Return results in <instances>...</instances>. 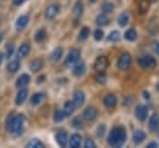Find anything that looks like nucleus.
I'll return each mask as SVG.
<instances>
[{
  "instance_id": "1",
  "label": "nucleus",
  "mask_w": 159,
  "mask_h": 148,
  "mask_svg": "<svg viewBox=\"0 0 159 148\" xmlns=\"http://www.w3.org/2000/svg\"><path fill=\"white\" fill-rule=\"evenodd\" d=\"M125 129L123 127H114L108 134V144L112 147H120L125 142Z\"/></svg>"
},
{
  "instance_id": "2",
  "label": "nucleus",
  "mask_w": 159,
  "mask_h": 148,
  "mask_svg": "<svg viewBox=\"0 0 159 148\" xmlns=\"http://www.w3.org/2000/svg\"><path fill=\"white\" fill-rule=\"evenodd\" d=\"M24 128V116H12L6 119V129L14 134H20Z\"/></svg>"
},
{
  "instance_id": "3",
  "label": "nucleus",
  "mask_w": 159,
  "mask_h": 148,
  "mask_svg": "<svg viewBox=\"0 0 159 148\" xmlns=\"http://www.w3.org/2000/svg\"><path fill=\"white\" fill-rule=\"evenodd\" d=\"M130 63H132V57H130V55H129V53H123V55L119 57V60H118V62H117V66H118V68H120V70H127V68L130 66Z\"/></svg>"
},
{
  "instance_id": "4",
  "label": "nucleus",
  "mask_w": 159,
  "mask_h": 148,
  "mask_svg": "<svg viewBox=\"0 0 159 148\" xmlns=\"http://www.w3.org/2000/svg\"><path fill=\"white\" fill-rule=\"evenodd\" d=\"M138 62H139L140 67H143V68H153L155 66V60L152 56H148V55L142 56Z\"/></svg>"
},
{
  "instance_id": "5",
  "label": "nucleus",
  "mask_w": 159,
  "mask_h": 148,
  "mask_svg": "<svg viewBox=\"0 0 159 148\" xmlns=\"http://www.w3.org/2000/svg\"><path fill=\"white\" fill-rule=\"evenodd\" d=\"M80 60V51L78 50H72L67 57H66V61H65V65L66 66H73L76 62H78Z\"/></svg>"
},
{
  "instance_id": "6",
  "label": "nucleus",
  "mask_w": 159,
  "mask_h": 148,
  "mask_svg": "<svg viewBox=\"0 0 159 148\" xmlns=\"http://www.w3.org/2000/svg\"><path fill=\"white\" fill-rule=\"evenodd\" d=\"M58 10H60V6H58L57 4H51V5H48L47 9H46V11H45V17H46L47 20H52V19L57 15Z\"/></svg>"
},
{
  "instance_id": "7",
  "label": "nucleus",
  "mask_w": 159,
  "mask_h": 148,
  "mask_svg": "<svg viewBox=\"0 0 159 148\" xmlns=\"http://www.w3.org/2000/svg\"><path fill=\"white\" fill-rule=\"evenodd\" d=\"M107 66H108V60L104 56H99L96 60V62H94V67H96V70L98 72H104V70L107 68Z\"/></svg>"
},
{
  "instance_id": "8",
  "label": "nucleus",
  "mask_w": 159,
  "mask_h": 148,
  "mask_svg": "<svg viewBox=\"0 0 159 148\" xmlns=\"http://www.w3.org/2000/svg\"><path fill=\"white\" fill-rule=\"evenodd\" d=\"M84 99H86V96H84L83 91L78 90L73 93V103H75L76 107H81L84 103Z\"/></svg>"
},
{
  "instance_id": "9",
  "label": "nucleus",
  "mask_w": 159,
  "mask_h": 148,
  "mask_svg": "<svg viewBox=\"0 0 159 148\" xmlns=\"http://www.w3.org/2000/svg\"><path fill=\"white\" fill-rule=\"evenodd\" d=\"M97 114H98V112H97V109L94 107H87L83 111V117H84L86 121H93V119H96Z\"/></svg>"
},
{
  "instance_id": "10",
  "label": "nucleus",
  "mask_w": 159,
  "mask_h": 148,
  "mask_svg": "<svg viewBox=\"0 0 159 148\" xmlns=\"http://www.w3.org/2000/svg\"><path fill=\"white\" fill-rule=\"evenodd\" d=\"M67 141H68V137H67V133H66L65 131H58V132L56 133V142L58 143V146L66 147Z\"/></svg>"
},
{
  "instance_id": "11",
  "label": "nucleus",
  "mask_w": 159,
  "mask_h": 148,
  "mask_svg": "<svg viewBox=\"0 0 159 148\" xmlns=\"http://www.w3.org/2000/svg\"><path fill=\"white\" fill-rule=\"evenodd\" d=\"M148 116V108L145 106H138L135 108V117L139 119V121H144Z\"/></svg>"
},
{
  "instance_id": "12",
  "label": "nucleus",
  "mask_w": 159,
  "mask_h": 148,
  "mask_svg": "<svg viewBox=\"0 0 159 148\" xmlns=\"http://www.w3.org/2000/svg\"><path fill=\"white\" fill-rule=\"evenodd\" d=\"M29 82H30V77H29V75L24 73V75H21V76L16 80V86H17L19 88H25V87L29 85Z\"/></svg>"
},
{
  "instance_id": "13",
  "label": "nucleus",
  "mask_w": 159,
  "mask_h": 148,
  "mask_svg": "<svg viewBox=\"0 0 159 148\" xmlns=\"http://www.w3.org/2000/svg\"><path fill=\"white\" fill-rule=\"evenodd\" d=\"M103 103H104L106 107L113 108V107L116 106V103H117V98H116L114 95H107V96L104 97V99H103Z\"/></svg>"
},
{
  "instance_id": "14",
  "label": "nucleus",
  "mask_w": 159,
  "mask_h": 148,
  "mask_svg": "<svg viewBox=\"0 0 159 148\" xmlns=\"http://www.w3.org/2000/svg\"><path fill=\"white\" fill-rule=\"evenodd\" d=\"M30 52V45L29 44H22L20 47H19V51H17V57L19 58H24L29 55Z\"/></svg>"
},
{
  "instance_id": "15",
  "label": "nucleus",
  "mask_w": 159,
  "mask_h": 148,
  "mask_svg": "<svg viewBox=\"0 0 159 148\" xmlns=\"http://www.w3.org/2000/svg\"><path fill=\"white\" fill-rule=\"evenodd\" d=\"M26 97H27V91H26L25 88H20L19 92H17V95H16V99H15L16 104H21V103H24L25 99H26Z\"/></svg>"
},
{
  "instance_id": "16",
  "label": "nucleus",
  "mask_w": 159,
  "mask_h": 148,
  "mask_svg": "<svg viewBox=\"0 0 159 148\" xmlns=\"http://www.w3.org/2000/svg\"><path fill=\"white\" fill-rule=\"evenodd\" d=\"M84 71H86V66H84V63L83 62H76L75 63V67H73V75H76V76H82L83 73H84Z\"/></svg>"
},
{
  "instance_id": "17",
  "label": "nucleus",
  "mask_w": 159,
  "mask_h": 148,
  "mask_svg": "<svg viewBox=\"0 0 159 148\" xmlns=\"http://www.w3.org/2000/svg\"><path fill=\"white\" fill-rule=\"evenodd\" d=\"M145 139V133L143 131H135L133 134V142L134 144H140Z\"/></svg>"
},
{
  "instance_id": "18",
  "label": "nucleus",
  "mask_w": 159,
  "mask_h": 148,
  "mask_svg": "<svg viewBox=\"0 0 159 148\" xmlns=\"http://www.w3.org/2000/svg\"><path fill=\"white\" fill-rule=\"evenodd\" d=\"M81 142H82V138H81L80 134H73L70 138V146H71V148H78V147H81Z\"/></svg>"
},
{
  "instance_id": "19",
  "label": "nucleus",
  "mask_w": 159,
  "mask_h": 148,
  "mask_svg": "<svg viewBox=\"0 0 159 148\" xmlns=\"http://www.w3.org/2000/svg\"><path fill=\"white\" fill-rule=\"evenodd\" d=\"M149 127L152 131H158L159 128V116L158 114H153L149 119Z\"/></svg>"
},
{
  "instance_id": "20",
  "label": "nucleus",
  "mask_w": 159,
  "mask_h": 148,
  "mask_svg": "<svg viewBox=\"0 0 159 148\" xmlns=\"http://www.w3.org/2000/svg\"><path fill=\"white\" fill-rule=\"evenodd\" d=\"M27 22H29V17H27L26 15L20 16V17L16 20V29H17V30H22V29L27 25Z\"/></svg>"
},
{
  "instance_id": "21",
  "label": "nucleus",
  "mask_w": 159,
  "mask_h": 148,
  "mask_svg": "<svg viewBox=\"0 0 159 148\" xmlns=\"http://www.w3.org/2000/svg\"><path fill=\"white\" fill-rule=\"evenodd\" d=\"M62 52H63V50H62V47H56L53 51H52V53H51V61L52 62H56V61H58L60 58H61V56H62Z\"/></svg>"
},
{
  "instance_id": "22",
  "label": "nucleus",
  "mask_w": 159,
  "mask_h": 148,
  "mask_svg": "<svg viewBox=\"0 0 159 148\" xmlns=\"http://www.w3.org/2000/svg\"><path fill=\"white\" fill-rule=\"evenodd\" d=\"M75 108H76L75 103L68 101V102H66V103H65V108H63V112H65V114H66V116H71V114L73 113Z\"/></svg>"
},
{
  "instance_id": "23",
  "label": "nucleus",
  "mask_w": 159,
  "mask_h": 148,
  "mask_svg": "<svg viewBox=\"0 0 159 148\" xmlns=\"http://www.w3.org/2000/svg\"><path fill=\"white\" fill-rule=\"evenodd\" d=\"M82 11H83V4H82V1H77L75 4V7H73V15L76 17H80Z\"/></svg>"
},
{
  "instance_id": "24",
  "label": "nucleus",
  "mask_w": 159,
  "mask_h": 148,
  "mask_svg": "<svg viewBox=\"0 0 159 148\" xmlns=\"http://www.w3.org/2000/svg\"><path fill=\"white\" fill-rule=\"evenodd\" d=\"M128 21H129V15H128V12H122V14L118 16V24H119L120 26H125V25L128 24Z\"/></svg>"
},
{
  "instance_id": "25",
  "label": "nucleus",
  "mask_w": 159,
  "mask_h": 148,
  "mask_svg": "<svg viewBox=\"0 0 159 148\" xmlns=\"http://www.w3.org/2000/svg\"><path fill=\"white\" fill-rule=\"evenodd\" d=\"M42 67V60H34L32 62H31V65H30V70L32 71V72H37L40 68Z\"/></svg>"
},
{
  "instance_id": "26",
  "label": "nucleus",
  "mask_w": 159,
  "mask_h": 148,
  "mask_svg": "<svg viewBox=\"0 0 159 148\" xmlns=\"http://www.w3.org/2000/svg\"><path fill=\"white\" fill-rule=\"evenodd\" d=\"M96 22L98 24V26H104V25H107V24L109 22V19H108V16H107V15L102 14V15H98V16H97Z\"/></svg>"
},
{
  "instance_id": "27",
  "label": "nucleus",
  "mask_w": 159,
  "mask_h": 148,
  "mask_svg": "<svg viewBox=\"0 0 159 148\" xmlns=\"http://www.w3.org/2000/svg\"><path fill=\"white\" fill-rule=\"evenodd\" d=\"M19 68H20V62H19L17 60H15V61H11V62L7 65V71H9V72H11V73L16 72Z\"/></svg>"
},
{
  "instance_id": "28",
  "label": "nucleus",
  "mask_w": 159,
  "mask_h": 148,
  "mask_svg": "<svg viewBox=\"0 0 159 148\" xmlns=\"http://www.w3.org/2000/svg\"><path fill=\"white\" fill-rule=\"evenodd\" d=\"M124 36H125V39L128 41H134L137 39V31L134 29H129L128 31H125V35Z\"/></svg>"
},
{
  "instance_id": "29",
  "label": "nucleus",
  "mask_w": 159,
  "mask_h": 148,
  "mask_svg": "<svg viewBox=\"0 0 159 148\" xmlns=\"http://www.w3.org/2000/svg\"><path fill=\"white\" fill-rule=\"evenodd\" d=\"M88 35H89V29L88 27H82L81 31H80V34H78V40L84 41L88 37Z\"/></svg>"
},
{
  "instance_id": "30",
  "label": "nucleus",
  "mask_w": 159,
  "mask_h": 148,
  "mask_svg": "<svg viewBox=\"0 0 159 148\" xmlns=\"http://www.w3.org/2000/svg\"><path fill=\"white\" fill-rule=\"evenodd\" d=\"M27 147H29V148H42L43 144H42V142H40L39 139H31V141L27 142Z\"/></svg>"
},
{
  "instance_id": "31",
  "label": "nucleus",
  "mask_w": 159,
  "mask_h": 148,
  "mask_svg": "<svg viewBox=\"0 0 159 148\" xmlns=\"http://www.w3.org/2000/svg\"><path fill=\"white\" fill-rule=\"evenodd\" d=\"M45 39H46V31H45L43 29L39 30V31L36 32V35H35V40H36L37 42H42Z\"/></svg>"
},
{
  "instance_id": "32",
  "label": "nucleus",
  "mask_w": 159,
  "mask_h": 148,
  "mask_svg": "<svg viewBox=\"0 0 159 148\" xmlns=\"http://www.w3.org/2000/svg\"><path fill=\"white\" fill-rule=\"evenodd\" d=\"M43 97H45L43 93H35V95L31 97V103H32V104H39V103L43 99Z\"/></svg>"
},
{
  "instance_id": "33",
  "label": "nucleus",
  "mask_w": 159,
  "mask_h": 148,
  "mask_svg": "<svg viewBox=\"0 0 159 148\" xmlns=\"http://www.w3.org/2000/svg\"><path fill=\"white\" fill-rule=\"evenodd\" d=\"M65 117H66V114H65L63 111H56L55 114H53V119H55V122H62V121L65 119Z\"/></svg>"
},
{
  "instance_id": "34",
  "label": "nucleus",
  "mask_w": 159,
  "mask_h": 148,
  "mask_svg": "<svg viewBox=\"0 0 159 148\" xmlns=\"http://www.w3.org/2000/svg\"><path fill=\"white\" fill-rule=\"evenodd\" d=\"M113 4L112 2H104L103 5H102V10L104 11V12H112L113 11Z\"/></svg>"
},
{
  "instance_id": "35",
  "label": "nucleus",
  "mask_w": 159,
  "mask_h": 148,
  "mask_svg": "<svg viewBox=\"0 0 159 148\" xmlns=\"http://www.w3.org/2000/svg\"><path fill=\"white\" fill-rule=\"evenodd\" d=\"M119 32L118 31H112L109 35H108V41H118L119 40Z\"/></svg>"
},
{
  "instance_id": "36",
  "label": "nucleus",
  "mask_w": 159,
  "mask_h": 148,
  "mask_svg": "<svg viewBox=\"0 0 159 148\" xmlns=\"http://www.w3.org/2000/svg\"><path fill=\"white\" fill-rule=\"evenodd\" d=\"M148 5H149L148 0H143V1L140 2V5H139V11H140L142 14H144V12L148 10Z\"/></svg>"
},
{
  "instance_id": "37",
  "label": "nucleus",
  "mask_w": 159,
  "mask_h": 148,
  "mask_svg": "<svg viewBox=\"0 0 159 148\" xmlns=\"http://www.w3.org/2000/svg\"><path fill=\"white\" fill-rule=\"evenodd\" d=\"M103 36H104V34H103V31H102L101 29H97V30L94 31V39H96L97 41H101V40L103 39Z\"/></svg>"
},
{
  "instance_id": "38",
  "label": "nucleus",
  "mask_w": 159,
  "mask_h": 148,
  "mask_svg": "<svg viewBox=\"0 0 159 148\" xmlns=\"http://www.w3.org/2000/svg\"><path fill=\"white\" fill-rule=\"evenodd\" d=\"M72 126H73L75 128H82V127H83L82 119H81V118H75V119L72 121Z\"/></svg>"
},
{
  "instance_id": "39",
  "label": "nucleus",
  "mask_w": 159,
  "mask_h": 148,
  "mask_svg": "<svg viewBox=\"0 0 159 148\" xmlns=\"http://www.w3.org/2000/svg\"><path fill=\"white\" fill-rule=\"evenodd\" d=\"M12 51H14V45H12V44L7 45V46H6V56L10 57V56L12 55Z\"/></svg>"
},
{
  "instance_id": "40",
  "label": "nucleus",
  "mask_w": 159,
  "mask_h": 148,
  "mask_svg": "<svg viewBox=\"0 0 159 148\" xmlns=\"http://www.w3.org/2000/svg\"><path fill=\"white\" fill-rule=\"evenodd\" d=\"M84 146H86V148H94L96 147V143L92 139H87L86 143H84Z\"/></svg>"
},
{
  "instance_id": "41",
  "label": "nucleus",
  "mask_w": 159,
  "mask_h": 148,
  "mask_svg": "<svg viewBox=\"0 0 159 148\" xmlns=\"http://www.w3.org/2000/svg\"><path fill=\"white\" fill-rule=\"evenodd\" d=\"M103 132H104V126L101 124V126H99V129H97V134H98V137H102V136H103Z\"/></svg>"
},
{
  "instance_id": "42",
  "label": "nucleus",
  "mask_w": 159,
  "mask_h": 148,
  "mask_svg": "<svg viewBox=\"0 0 159 148\" xmlns=\"http://www.w3.org/2000/svg\"><path fill=\"white\" fill-rule=\"evenodd\" d=\"M97 81H99L101 83H103V82L106 81V76L103 75V72H101V75H99V76H97Z\"/></svg>"
},
{
  "instance_id": "43",
  "label": "nucleus",
  "mask_w": 159,
  "mask_h": 148,
  "mask_svg": "<svg viewBox=\"0 0 159 148\" xmlns=\"http://www.w3.org/2000/svg\"><path fill=\"white\" fill-rule=\"evenodd\" d=\"M148 147H149V148H157V147H158V143L152 142V143H149V144H148Z\"/></svg>"
},
{
  "instance_id": "44",
  "label": "nucleus",
  "mask_w": 159,
  "mask_h": 148,
  "mask_svg": "<svg viewBox=\"0 0 159 148\" xmlns=\"http://www.w3.org/2000/svg\"><path fill=\"white\" fill-rule=\"evenodd\" d=\"M24 1H25V0H14V4H15V5H21Z\"/></svg>"
},
{
  "instance_id": "45",
  "label": "nucleus",
  "mask_w": 159,
  "mask_h": 148,
  "mask_svg": "<svg viewBox=\"0 0 159 148\" xmlns=\"http://www.w3.org/2000/svg\"><path fill=\"white\" fill-rule=\"evenodd\" d=\"M154 51H155V52L159 55V44H157V45H155V47H154Z\"/></svg>"
},
{
  "instance_id": "46",
  "label": "nucleus",
  "mask_w": 159,
  "mask_h": 148,
  "mask_svg": "<svg viewBox=\"0 0 159 148\" xmlns=\"http://www.w3.org/2000/svg\"><path fill=\"white\" fill-rule=\"evenodd\" d=\"M2 60H4V55H2V53H0V65L2 63Z\"/></svg>"
},
{
  "instance_id": "47",
  "label": "nucleus",
  "mask_w": 159,
  "mask_h": 148,
  "mask_svg": "<svg viewBox=\"0 0 159 148\" xmlns=\"http://www.w3.org/2000/svg\"><path fill=\"white\" fill-rule=\"evenodd\" d=\"M1 40H2V34H0V42H1Z\"/></svg>"
},
{
  "instance_id": "48",
  "label": "nucleus",
  "mask_w": 159,
  "mask_h": 148,
  "mask_svg": "<svg viewBox=\"0 0 159 148\" xmlns=\"http://www.w3.org/2000/svg\"><path fill=\"white\" fill-rule=\"evenodd\" d=\"M89 1H91V2H94V1H96V0H89Z\"/></svg>"
},
{
  "instance_id": "49",
  "label": "nucleus",
  "mask_w": 159,
  "mask_h": 148,
  "mask_svg": "<svg viewBox=\"0 0 159 148\" xmlns=\"http://www.w3.org/2000/svg\"><path fill=\"white\" fill-rule=\"evenodd\" d=\"M158 91H159V85H158Z\"/></svg>"
}]
</instances>
